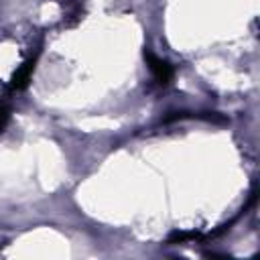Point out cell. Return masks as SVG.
Masks as SVG:
<instances>
[{"mask_svg": "<svg viewBox=\"0 0 260 260\" xmlns=\"http://www.w3.org/2000/svg\"><path fill=\"white\" fill-rule=\"evenodd\" d=\"M37 57H39V55H32L30 59H26V61L20 65V69L12 75V79H10V89H12V91H22V89L28 85L30 75H32L35 65H37Z\"/></svg>", "mask_w": 260, "mask_h": 260, "instance_id": "obj_2", "label": "cell"}, {"mask_svg": "<svg viewBox=\"0 0 260 260\" xmlns=\"http://www.w3.org/2000/svg\"><path fill=\"white\" fill-rule=\"evenodd\" d=\"M8 120H10V110H8L4 104H0V132L6 128Z\"/></svg>", "mask_w": 260, "mask_h": 260, "instance_id": "obj_3", "label": "cell"}, {"mask_svg": "<svg viewBox=\"0 0 260 260\" xmlns=\"http://www.w3.org/2000/svg\"><path fill=\"white\" fill-rule=\"evenodd\" d=\"M144 59L148 63V69H150L154 81L158 85H169L171 79H173V67H171V63L165 61V59H160V57H156V55H152L150 51H144Z\"/></svg>", "mask_w": 260, "mask_h": 260, "instance_id": "obj_1", "label": "cell"}]
</instances>
